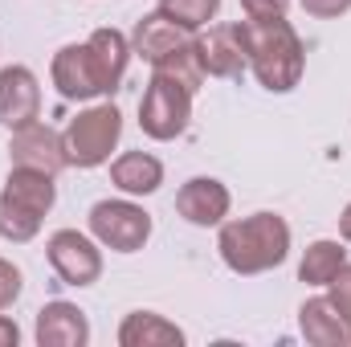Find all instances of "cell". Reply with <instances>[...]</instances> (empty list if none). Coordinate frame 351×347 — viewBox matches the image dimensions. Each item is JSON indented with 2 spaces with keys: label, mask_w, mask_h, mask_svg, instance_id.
Here are the masks:
<instances>
[{
  "label": "cell",
  "mask_w": 351,
  "mask_h": 347,
  "mask_svg": "<svg viewBox=\"0 0 351 347\" xmlns=\"http://www.w3.org/2000/svg\"><path fill=\"white\" fill-rule=\"evenodd\" d=\"M188 119H192V90L172 82L168 74H152V82H147L143 98H139V127H143V135L168 143L176 135H184Z\"/></svg>",
  "instance_id": "4"
},
{
  "label": "cell",
  "mask_w": 351,
  "mask_h": 347,
  "mask_svg": "<svg viewBox=\"0 0 351 347\" xmlns=\"http://www.w3.org/2000/svg\"><path fill=\"white\" fill-rule=\"evenodd\" d=\"M298 327H302V339L315 344V347H351L348 319L339 315V307H335L327 294L302 302V311H298Z\"/></svg>",
  "instance_id": "13"
},
{
  "label": "cell",
  "mask_w": 351,
  "mask_h": 347,
  "mask_svg": "<svg viewBox=\"0 0 351 347\" xmlns=\"http://www.w3.org/2000/svg\"><path fill=\"white\" fill-rule=\"evenodd\" d=\"M339 233H343V241H351V204L339 213Z\"/></svg>",
  "instance_id": "28"
},
{
  "label": "cell",
  "mask_w": 351,
  "mask_h": 347,
  "mask_svg": "<svg viewBox=\"0 0 351 347\" xmlns=\"http://www.w3.org/2000/svg\"><path fill=\"white\" fill-rule=\"evenodd\" d=\"M327 298L339 307V315L351 323V265H348V261H343V265H339V274L327 282Z\"/></svg>",
  "instance_id": "23"
},
{
  "label": "cell",
  "mask_w": 351,
  "mask_h": 347,
  "mask_svg": "<svg viewBox=\"0 0 351 347\" xmlns=\"http://www.w3.org/2000/svg\"><path fill=\"white\" fill-rule=\"evenodd\" d=\"M90 237L114 254H135L152 237V213L135 200H98L90 208Z\"/></svg>",
  "instance_id": "5"
},
{
  "label": "cell",
  "mask_w": 351,
  "mask_h": 347,
  "mask_svg": "<svg viewBox=\"0 0 351 347\" xmlns=\"http://www.w3.org/2000/svg\"><path fill=\"white\" fill-rule=\"evenodd\" d=\"M152 70H156V74H168L172 82H180V86H188L196 94L200 82H204V66H200V53H196V37L184 41L180 49H172V53H168L164 62H156Z\"/></svg>",
  "instance_id": "21"
},
{
  "label": "cell",
  "mask_w": 351,
  "mask_h": 347,
  "mask_svg": "<svg viewBox=\"0 0 351 347\" xmlns=\"http://www.w3.org/2000/svg\"><path fill=\"white\" fill-rule=\"evenodd\" d=\"M119 135H123V115H119L114 102H98V106L78 110L70 119V127L62 131L70 168H98V164H106L110 152L119 147Z\"/></svg>",
  "instance_id": "3"
},
{
  "label": "cell",
  "mask_w": 351,
  "mask_h": 347,
  "mask_svg": "<svg viewBox=\"0 0 351 347\" xmlns=\"http://www.w3.org/2000/svg\"><path fill=\"white\" fill-rule=\"evenodd\" d=\"M16 298H21V270L0 258V311H8Z\"/></svg>",
  "instance_id": "24"
},
{
  "label": "cell",
  "mask_w": 351,
  "mask_h": 347,
  "mask_svg": "<svg viewBox=\"0 0 351 347\" xmlns=\"http://www.w3.org/2000/svg\"><path fill=\"white\" fill-rule=\"evenodd\" d=\"M217 250L233 274L254 278V274H265V270H274L290 258V225L278 213H254L241 221H221Z\"/></svg>",
  "instance_id": "1"
},
{
  "label": "cell",
  "mask_w": 351,
  "mask_h": 347,
  "mask_svg": "<svg viewBox=\"0 0 351 347\" xmlns=\"http://www.w3.org/2000/svg\"><path fill=\"white\" fill-rule=\"evenodd\" d=\"M229 204H233L229 188H225L221 180H213V176H192V180L176 192V213H180L188 225H200V229L221 225V221L229 217Z\"/></svg>",
  "instance_id": "11"
},
{
  "label": "cell",
  "mask_w": 351,
  "mask_h": 347,
  "mask_svg": "<svg viewBox=\"0 0 351 347\" xmlns=\"http://www.w3.org/2000/svg\"><path fill=\"white\" fill-rule=\"evenodd\" d=\"M290 0H241V12L250 21H274V16H286Z\"/></svg>",
  "instance_id": "25"
},
{
  "label": "cell",
  "mask_w": 351,
  "mask_h": 347,
  "mask_svg": "<svg viewBox=\"0 0 351 347\" xmlns=\"http://www.w3.org/2000/svg\"><path fill=\"white\" fill-rule=\"evenodd\" d=\"M245 53L250 70L269 94H286L302 82L306 70V49L286 16L274 21H245Z\"/></svg>",
  "instance_id": "2"
},
{
  "label": "cell",
  "mask_w": 351,
  "mask_h": 347,
  "mask_svg": "<svg viewBox=\"0 0 351 347\" xmlns=\"http://www.w3.org/2000/svg\"><path fill=\"white\" fill-rule=\"evenodd\" d=\"M196 53L204 66V78H241L250 70L245 53V21L208 25V33L196 37Z\"/></svg>",
  "instance_id": "7"
},
{
  "label": "cell",
  "mask_w": 351,
  "mask_h": 347,
  "mask_svg": "<svg viewBox=\"0 0 351 347\" xmlns=\"http://www.w3.org/2000/svg\"><path fill=\"white\" fill-rule=\"evenodd\" d=\"M45 254H49V265L58 270V278L66 286L82 290V286H94L102 278V250H98L94 237L78 233V229H58L49 237Z\"/></svg>",
  "instance_id": "6"
},
{
  "label": "cell",
  "mask_w": 351,
  "mask_h": 347,
  "mask_svg": "<svg viewBox=\"0 0 351 347\" xmlns=\"http://www.w3.org/2000/svg\"><path fill=\"white\" fill-rule=\"evenodd\" d=\"M160 12L176 21L180 29L188 33H200L217 12H221V0H160Z\"/></svg>",
  "instance_id": "22"
},
{
  "label": "cell",
  "mask_w": 351,
  "mask_h": 347,
  "mask_svg": "<svg viewBox=\"0 0 351 347\" xmlns=\"http://www.w3.org/2000/svg\"><path fill=\"white\" fill-rule=\"evenodd\" d=\"M110 180L119 192L127 196H152L160 192L164 184V164L152 156V152H123L114 164H110Z\"/></svg>",
  "instance_id": "16"
},
{
  "label": "cell",
  "mask_w": 351,
  "mask_h": 347,
  "mask_svg": "<svg viewBox=\"0 0 351 347\" xmlns=\"http://www.w3.org/2000/svg\"><path fill=\"white\" fill-rule=\"evenodd\" d=\"M49 78L62 98L70 102H90V98H102V82H98V70L90 62L86 41L82 45H62L53 53V66H49Z\"/></svg>",
  "instance_id": "10"
},
{
  "label": "cell",
  "mask_w": 351,
  "mask_h": 347,
  "mask_svg": "<svg viewBox=\"0 0 351 347\" xmlns=\"http://www.w3.org/2000/svg\"><path fill=\"white\" fill-rule=\"evenodd\" d=\"M343 261H348V250L339 241H315V246H306V254L298 261V278L306 286H327Z\"/></svg>",
  "instance_id": "19"
},
{
  "label": "cell",
  "mask_w": 351,
  "mask_h": 347,
  "mask_svg": "<svg viewBox=\"0 0 351 347\" xmlns=\"http://www.w3.org/2000/svg\"><path fill=\"white\" fill-rule=\"evenodd\" d=\"M184 331L156 311H131L119 323V347H180Z\"/></svg>",
  "instance_id": "17"
},
{
  "label": "cell",
  "mask_w": 351,
  "mask_h": 347,
  "mask_svg": "<svg viewBox=\"0 0 351 347\" xmlns=\"http://www.w3.org/2000/svg\"><path fill=\"white\" fill-rule=\"evenodd\" d=\"M41 119V86L29 66H4L0 70V123L8 131Z\"/></svg>",
  "instance_id": "9"
},
{
  "label": "cell",
  "mask_w": 351,
  "mask_h": 347,
  "mask_svg": "<svg viewBox=\"0 0 351 347\" xmlns=\"http://www.w3.org/2000/svg\"><path fill=\"white\" fill-rule=\"evenodd\" d=\"M8 156H12V168H33V172H49V176L70 168L66 143H62V135L49 123H25V127H16L12 143H8Z\"/></svg>",
  "instance_id": "8"
},
{
  "label": "cell",
  "mask_w": 351,
  "mask_h": 347,
  "mask_svg": "<svg viewBox=\"0 0 351 347\" xmlns=\"http://www.w3.org/2000/svg\"><path fill=\"white\" fill-rule=\"evenodd\" d=\"M311 16H319V21H331V16H343L351 8V0H298Z\"/></svg>",
  "instance_id": "26"
},
{
  "label": "cell",
  "mask_w": 351,
  "mask_h": 347,
  "mask_svg": "<svg viewBox=\"0 0 351 347\" xmlns=\"http://www.w3.org/2000/svg\"><path fill=\"white\" fill-rule=\"evenodd\" d=\"M86 49H90L94 70H98L102 94H114L123 74H127V62H131V41L119 29H94L86 37Z\"/></svg>",
  "instance_id": "15"
},
{
  "label": "cell",
  "mask_w": 351,
  "mask_h": 347,
  "mask_svg": "<svg viewBox=\"0 0 351 347\" xmlns=\"http://www.w3.org/2000/svg\"><path fill=\"white\" fill-rule=\"evenodd\" d=\"M4 192H8L16 204L41 213V217H45V213L53 208V200H58V184H53V176L49 172H33V168H12L8 180H4Z\"/></svg>",
  "instance_id": "18"
},
{
  "label": "cell",
  "mask_w": 351,
  "mask_h": 347,
  "mask_svg": "<svg viewBox=\"0 0 351 347\" xmlns=\"http://www.w3.org/2000/svg\"><path fill=\"white\" fill-rule=\"evenodd\" d=\"M37 344L41 347H86L90 344V323L86 311H78L74 302H45L37 311Z\"/></svg>",
  "instance_id": "12"
},
{
  "label": "cell",
  "mask_w": 351,
  "mask_h": 347,
  "mask_svg": "<svg viewBox=\"0 0 351 347\" xmlns=\"http://www.w3.org/2000/svg\"><path fill=\"white\" fill-rule=\"evenodd\" d=\"M16 339H21V331H16V323L0 315V347H16Z\"/></svg>",
  "instance_id": "27"
},
{
  "label": "cell",
  "mask_w": 351,
  "mask_h": 347,
  "mask_svg": "<svg viewBox=\"0 0 351 347\" xmlns=\"http://www.w3.org/2000/svg\"><path fill=\"white\" fill-rule=\"evenodd\" d=\"M41 213H33V208H25V204H16L8 192H0V237L4 241H12V246H21V241H33L37 233H41Z\"/></svg>",
  "instance_id": "20"
},
{
  "label": "cell",
  "mask_w": 351,
  "mask_h": 347,
  "mask_svg": "<svg viewBox=\"0 0 351 347\" xmlns=\"http://www.w3.org/2000/svg\"><path fill=\"white\" fill-rule=\"evenodd\" d=\"M184 41H192V33L188 29H180L176 21H168L160 8L156 12H147L139 25H135V33H131V53H139L143 62H164L172 49H180Z\"/></svg>",
  "instance_id": "14"
}]
</instances>
